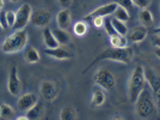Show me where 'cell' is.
<instances>
[{"instance_id": "25", "label": "cell", "mask_w": 160, "mask_h": 120, "mask_svg": "<svg viewBox=\"0 0 160 120\" xmlns=\"http://www.w3.org/2000/svg\"><path fill=\"white\" fill-rule=\"evenodd\" d=\"M111 23H112L113 28L116 30V33L120 34V35H127L128 34V27L126 25V22H122V20H118L117 18L113 17L111 19Z\"/></svg>"}, {"instance_id": "12", "label": "cell", "mask_w": 160, "mask_h": 120, "mask_svg": "<svg viewBox=\"0 0 160 120\" xmlns=\"http://www.w3.org/2000/svg\"><path fill=\"white\" fill-rule=\"evenodd\" d=\"M143 74H145V79L149 84L153 94L158 95L160 93V76L151 67H143Z\"/></svg>"}, {"instance_id": "1", "label": "cell", "mask_w": 160, "mask_h": 120, "mask_svg": "<svg viewBox=\"0 0 160 120\" xmlns=\"http://www.w3.org/2000/svg\"><path fill=\"white\" fill-rule=\"evenodd\" d=\"M133 55H134V52L132 47H110V48L104 49L84 70V72L88 71L96 63L102 61V60H112V61H117V63H122V64H129L132 61V59H133Z\"/></svg>"}, {"instance_id": "6", "label": "cell", "mask_w": 160, "mask_h": 120, "mask_svg": "<svg viewBox=\"0 0 160 120\" xmlns=\"http://www.w3.org/2000/svg\"><path fill=\"white\" fill-rule=\"evenodd\" d=\"M31 14H32V8L29 4H23L22 6H19L18 10L16 11V22L12 28H14L16 30L24 29L30 22Z\"/></svg>"}, {"instance_id": "22", "label": "cell", "mask_w": 160, "mask_h": 120, "mask_svg": "<svg viewBox=\"0 0 160 120\" xmlns=\"http://www.w3.org/2000/svg\"><path fill=\"white\" fill-rule=\"evenodd\" d=\"M16 118V112L7 103H0V120H10Z\"/></svg>"}, {"instance_id": "11", "label": "cell", "mask_w": 160, "mask_h": 120, "mask_svg": "<svg viewBox=\"0 0 160 120\" xmlns=\"http://www.w3.org/2000/svg\"><path fill=\"white\" fill-rule=\"evenodd\" d=\"M117 6L118 5L115 1L104 4L102 6L96 7L93 11H91L90 14H87L82 19H90V18H93V17H108V16H112L115 10L117 8Z\"/></svg>"}, {"instance_id": "32", "label": "cell", "mask_w": 160, "mask_h": 120, "mask_svg": "<svg viewBox=\"0 0 160 120\" xmlns=\"http://www.w3.org/2000/svg\"><path fill=\"white\" fill-rule=\"evenodd\" d=\"M104 22H105L104 17H93L92 18V23H93L94 28H97V29L104 27Z\"/></svg>"}, {"instance_id": "39", "label": "cell", "mask_w": 160, "mask_h": 120, "mask_svg": "<svg viewBox=\"0 0 160 120\" xmlns=\"http://www.w3.org/2000/svg\"><path fill=\"white\" fill-rule=\"evenodd\" d=\"M5 5V3H4V0H0V10H2V7Z\"/></svg>"}, {"instance_id": "41", "label": "cell", "mask_w": 160, "mask_h": 120, "mask_svg": "<svg viewBox=\"0 0 160 120\" xmlns=\"http://www.w3.org/2000/svg\"><path fill=\"white\" fill-rule=\"evenodd\" d=\"M7 1H10V3H18L19 0H7Z\"/></svg>"}, {"instance_id": "3", "label": "cell", "mask_w": 160, "mask_h": 120, "mask_svg": "<svg viewBox=\"0 0 160 120\" xmlns=\"http://www.w3.org/2000/svg\"><path fill=\"white\" fill-rule=\"evenodd\" d=\"M145 85H146V79H145V74H143V66L138 65L134 67L130 78H129V83H128V96L132 103H135L141 91L145 89Z\"/></svg>"}, {"instance_id": "36", "label": "cell", "mask_w": 160, "mask_h": 120, "mask_svg": "<svg viewBox=\"0 0 160 120\" xmlns=\"http://www.w3.org/2000/svg\"><path fill=\"white\" fill-rule=\"evenodd\" d=\"M154 54L160 59V47H155V48H154Z\"/></svg>"}, {"instance_id": "23", "label": "cell", "mask_w": 160, "mask_h": 120, "mask_svg": "<svg viewBox=\"0 0 160 120\" xmlns=\"http://www.w3.org/2000/svg\"><path fill=\"white\" fill-rule=\"evenodd\" d=\"M24 59L29 64H36L41 60L40 52L35 47H30V48H28L25 54H24Z\"/></svg>"}, {"instance_id": "21", "label": "cell", "mask_w": 160, "mask_h": 120, "mask_svg": "<svg viewBox=\"0 0 160 120\" xmlns=\"http://www.w3.org/2000/svg\"><path fill=\"white\" fill-rule=\"evenodd\" d=\"M105 94L103 93V90L100 89H96L93 90V94H92V99H91V107L92 108H97V107H100L104 105L105 102Z\"/></svg>"}, {"instance_id": "7", "label": "cell", "mask_w": 160, "mask_h": 120, "mask_svg": "<svg viewBox=\"0 0 160 120\" xmlns=\"http://www.w3.org/2000/svg\"><path fill=\"white\" fill-rule=\"evenodd\" d=\"M52 12L47 8H37L32 11L30 22L32 23L33 27L36 28H46L52 22Z\"/></svg>"}, {"instance_id": "27", "label": "cell", "mask_w": 160, "mask_h": 120, "mask_svg": "<svg viewBox=\"0 0 160 120\" xmlns=\"http://www.w3.org/2000/svg\"><path fill=\"white\" fill-rule=\"evenodd\" d=\"M73 33L77 36H84L87 33V24L84 20H79L73 25Z\"/></svg>"}, {"instance_id": "42", "label": "cell", "mask_w": 160, "mask_h": 120, "mask_svg": "<svg viewBox=\"0 0 160 120\" xmlns=\"http://www.w3.org/2000/svg\"><path fill=\"white\" fill-rule=\"evenodd\" d=\"M1 30H2V27H1V25H0V33H1Z\"/></svg>"}, {"instance_id": "19", "label": "cell", "mask_w": 160, "mask_h": 120, "mask_svg": "<svg viewBox=\"0 0 160 120\" xmlns=\"http://www.w3.org/2000/svg\"><path fill=\"white\" fill-rule=\"evenodd\" d=\"M53 34L55 36L56 41L59 42V45H63V46H67L71 43V36L69 34L67 33V30L65 29H61V28H56V29H53Z\"/></svg>"}, {"instance_id": "5", "label": "cell", "mask_w": 160, "mask_h": 120, "mask_svg": "<svg viewBox=\"0 0 160 120\" xmlns=\"http://www.w3.org/2000/svg\"><path fill=\"white\" fill-rule=\"evenodd\" d=\"M93 82L96 85L103 88L105 90H111L116 84L115 76L107 67H100L96 71V74L93 76Z\"/></svg>"}, {"instance_id": "35", "label": "cell", "mask_w": 160, "mask_h": 120, "mask_svg": "<svg viewBox=\"0 0 160 120\" xmlns=\"http://www.w3.org/2000/svg\"><path fill=\"white\" fill-rule=\"evenodd\" d=\"M153 45L155 47H160V34H158L153 40Z\"/></svg>"}, {"instance_id": "20", "label": "cell", "mask_w": 160, "mask_h": 120, "mask_svg": "<svg viewBox=\"0 0 160 120\" xmlns=\"http://www.w3.org/2000/svg\"><path fill=\"white\" fill-rule=\"evenodd\" d=\"M109 42L111 47H128V39L124 35H120V34H113L109 36Z\"/></svg>"}, {"instance_id": "18", "label": "cell", "mask_w": 160, "mask_h": 120, "mask_svg": "<svg viewBox=\"0 0 160 120\" xmlns=\"http://www.w3.org/2000/svg\"><path fill=\"white\" fill-rule=\"evenodd\" d=\"M139 20H140L141 25H143V27H152L154 23L153 14L148 8H141L140 12H139Z\"/></svg>"}, {"instance_id": "29", "label": "cell", "mask_w": 160, "mask_h": 120, "mask_svg": "<svg viewBox=\"0 0 160 120\" xmlns=\"http://www.w3.org/2000/svg\"><path fill=\"white\" fill-rule=\"evenodd\" d=\"M104 29H105V31L107 34L110 36V35H113V34H116V30H115V28H113L112 23H111V19H105L104 22Z\"/></svg>"}, {"instance_id": "33", "label": "cell", "mask_w": 160, "mask_h": 120, "mask_svg": "<svg viewBox=\"0 0 160 120\" xmlns=\"http://www.w3.org/2000/svg\"><path fill=\"white\" fill-rule=\"evenodd\" d=\"M0 25L2 28H8V24H7V19H6V12L0 10Z\"/></svg>"}, {"instance_id": "2", "label": "cell", "mask_w": 160, "mask_h": 120, "mask_svg": "<svg viewBox=\"0 0 160 120\" xmlns=\"http://www.w3.org/2000/svg\"><path fill=\"white\" fill-rule=\"evenodd\" d=\"M28 41H29V36H28V31L25 28L14 30L13 33L10 34L4 40L1 45V51L6 54L18 53L27 47Z\"/></svg>"}, {"instance_id": "24", "label": "cell", "mask_w": 160, "mask_h": 120, "mask_svg": "<svg viewBox=\"0 0 160 120\" xmlns=\"http://www.w3.org/2000/svg\"><path fill=\"white\" fill-rule=\"evenodd\" d=\"M59 118L61 120H75L77 119V112L72 106H66L60 111Z\"/></svg>"}, {"instance_id": "30", "label": "cell", "mask_w": 160, "mask_h": 120, "mask_svg": "<svg viewBox=\"0 0 160 120\" xmlns=\"http://www.w3.org/2000/svg\"><path fill=\"white\" fill-rule=\"evenodd\" d=\"M134 6L139 7V8H147L151 5L152 0H133Z\"/></svg>"}, {"instance_id": "10", "label": "cell", "mask_w": 160, "mask_h": 120, "mask_svg": "<svg viewBox=\"0 0 160 120\" xmlns=\"http://www.w3.org/2000/svg\"><path fill=\"white\" fill-rule=\"evenodd\" d=\"M44 53L58 60H69L74 57L73 51H71V48L63 45H59L55 48H46Z\"/></svg>"}, {"instance_id": "40", "label": "cell", "mask_w": 160, "mask_h": 120, "mask_svg": "<svg viewBox=\"0 0 160 120\" xmlns=\"http://www.w3.org/2000/svg\"><path fill=\"white\" fill-rule=\"evenodd\" d=\"M154 33H155V34H160V29L155 28V29H154Z\"/></svg>"}, {"instance_id": "16", "label": "cell", "mask_w": 160, "mask_h": 120, "mask_svg": "<svg viewBox=\"0 0 160 120\" xmlns=\"http://www.w3.org/2000/svg\"><path fill=\"white\" fill-rule=\"evenodd\" d=\"M27 117L29 120H36V119H41L43 118L44 115V105L41 102V101H37V103L32 106L29 111H27Z\"/></svg>"}, {"instance_id": "15", "label": "cell", "mask_w": 160, "mask_h": 120, "mask_svg": "<svg viewBox=\"0 0 160 120\" xmlns=\"http://www.w3.org/2000/svg\"><path fill=\"white\" fill-rule=\"evenodd\" d=\"M55 18H56V23H58V27L59 28L65 29V30L71 28V24H72V14L68 10V7L60 10L56 14Z\"/></svg>"}, {"instance_id": "26", "label": "cell", "mask_w": 160, "mask_h": 120, "mask_svg": "<svg viewBox=\"0 0 160 120\" xmlns=\"http://www.w3.org/2000/svg\"><path fill=\"white\" fill-rule=\"evenodd\" d=\"M112 16L115 18H117L118 20H122V22H127L130 18V14L128 12V10L122 6H117V8L115 10Z\"/></svg>"}, {"instance_id": "17", "label": "cell", "mask_w": 160, "mask_h": 120, "mask_svg": "<svg viewBox=\"0 0 160 120\" xmlns=\"http://www.w3.org/2000/svg\"><path fill=\"white\" fill-rule=\"evenodd\" d=\"M42 36H43V43H44V46L47 47V48H55V47L59 46V42L55 39L53 30L49 29L48 27H46L43 29Z\"/></svg>"}, {"instance_id": "9", "label": "cell", "mask_w": 160, "mask_h": 120, "mask_svg": "<svg viewBox=\"0 0 160 120\" xmlns=\"http://www.w3.org/2000/svg\"><path fill=\"white\" fill-rule=\"evenodd\" d=\"M40 94L42 96L43 100L48 101H54L56 99L58 94H59V89H58V85L56 83L53 82V80H42L40 85Z\"/></svg>"}, {"instance_id": "4", "label": "cell", "mask_w": 160, "mask_h": 120, "mask_svg": "<svg viewBox=\"0 0 160 120\" xmlns=\"http://www.w3.org/2000/svg\"><path fill=\"white\" fill-rule=\"evenodd\" d=\"M134 105H135V113L141 119H147L157 112V106L154 103L153 96L146 88L141 91Z\"/></svg>"}, {"instance_id": "34", "label": "cell", "mask_w": 160, "mask_h": 120, "mask_svg": "<svg viewBox=\"0 0 160 120\" xmlns=\"http://www.w3.org/2000/svg\"><path fill=\"white\" fill-rule=\"evenodd\" d=\"M58 3L60 4L61 7L66 8V7H69V6H71V4H72V0H58Z\"/></svg>"}, {"instance_id": "8", "label": "cell", "mask_w": 160, "mask_h": 120, "mask_svg": "<svg viewBox=\"0 0 160 120\" xmlns=\"http://www.w3.org/2000/svg\"><path fill=\"white\" fill-rule=\"evenodd\" d=\"M7 90L12 96H19L22 91V82L18 76V68L17 66H12L10 68V74L7 78Z\"/></svg>"}, {"instance_id": "14", "label": "cell", "mask_w": 160, "mask_h": 120, "mask_svg": "<svg viewBox=\"0 0 160 120\" xmlns=\"http://www.w3.org/2000/svg\"><path fill=\"white\" fill-rule=\"evenodd\" d=\"M148 35V30L146 27L143 25H139V27H134L130 31H128L126 35L129 42L133 43H140L146 39V36Z\"/></svg>"}, {"instance_id": "28", "label": "cell", "mask_w": 160, "mask_h": 120, "mask_svg": "<svg viewBox=\"0 0 160 120\" xmlns=\"http://www.w3.org/2000/svg\"><path fill=\"white\" fill-rule=\"evenodd\" d=\"M118 6H122L127 10H132L134 6V3L133 0H113Z\"/></svg>"}, {"instance_id": "38", "label": "cell", "mask_w": 160, "mask_h": 120, "mask_svg": "<svg viewBox=\"0 0 160 120\" xmlns=\"http://www.w3.org/2000/svg\"><path fill=\"white\" fill-rule=\"evenodd\" d=\"M157 106H158V108L160 109V93L157 95Z\"/></svg>"}, {"instance_id": "13", "label": "cell", "mask_w": 160, "mask_h": 120, "mask_svg": "<svg viewBox=\"0 0 160 120\" xmlns=\"http://www.w3.org/2000/svg\"><path fill=\"white\" fill-rule=\"evenodd\" d=\"M38 101V96L36 94L32 93H27L20 95L17 101V107L20 112H27L29 111L32 106H35Z\"/></svg>"}, {"instance_id": "31", "label": "cell", "mask_w": 160, "mask_h": 120, "mask_svg": "<svg viewBox=\"0 0 160 120\" xmlns=\"http://www.w3.org/2000/svg\"><path fill=\"white\" fill-rule=\"evenodd\" d=\"M6 19H7L8 28L13 27L14 22H16V12H13V11H7L6 12Z\"/></svg>"}, {"instance_id": "37", "label": "cell", "mask_w": 160, "mask_h": 120, "mask_svg": "<svg viewBox=\"0 0 160 120\" xmlns=\"http://www.w3.org/2000/svg\"><path fill=\"white\" fill-rule=\"evenodd\" d=\"M16 119H18V120H29V119H28V117H27V114H25V115H19V117H17Z\"/></svg>"}]
</instances>
